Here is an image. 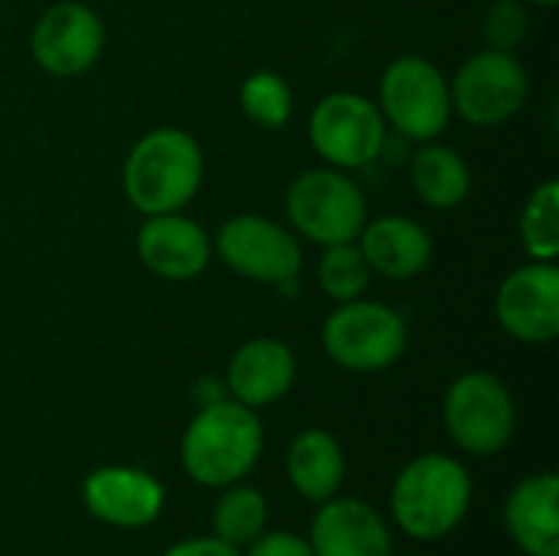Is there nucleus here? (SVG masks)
Returning <instances> with one entry per match:
<instances>
[{
  "label": "nucleus",
  "mask_w": 559,
  "mask_h": 556,
  "mask_svg": "<svg viewBox=\"0 0 559 556\" xmlns=\"http://www.w3.org/2000/svg\"><path fill=\"white\" fill-rule=\"evenodd\" d=\"M521 246L534 262H557L559 256V180L534 187L521 210Z\"/></svg>",
  "instance_id": "nucleus-23"
},
{
  "label": "nucleus",
  "mask_w": 559,
  "mask_h": 556,
  "mask_svg": "<svg viewBox=\"0 0 559 556\" xmlns=\"http://www.w3.org/2000/svg\"><path fill=\"white\" fill-rule=\"evenodd\" d=\"M449 439L468 456H498L518 429V406L508 383L491 370H465L442 397Z\"/></svg>",
  "instance_id": "nucleus-6"
},
{
  "label": "nucleus",
  "mask_w": 559,
  "mask_h": 556,
  "mask_svg": "<svg viewBox=\"0 0 559 556\" xmlns=\"http://www.w3.org/2000/svg\"><path fill=\"white\" fill-rule=\"evenodd\" d=\"M160 556H242V551L219 541V537H190V541L174 544L170 551H164Z\"/></svg>",
  "instance_id": "nucleus-27"
},
{
  "label": "nucleus",
  "mask_w": 559,
  "mask_h": 556,
  "mask_svg": "<svg viewBox=\"0 0 559 556\" xmlns=\"http://www.w3.org/2000/svg\"><path fill=\"white\" fill-rule=\"evenodd\" d=\"M239 108L262 131H282L295 111V92L285 75L272 69L249 72L239 82Z\"/></svg>",
  "instance_id": "nucleus-22"
},
{
  "label": "nucleus",
  "mask_w": 559,
  "mask_h": 556,
  "mask_svg": "<svg viewBox=\"0 0 559 556\" xmlns=\"http://www.w3.org/2000/svg\"><path fill=\"white\" fill-rule=\"evenodd\" d=\"M357 246L364 259L370 262L373 275H383L393 282L423 275L432 265V252H436L429 229L400 213L367 220L357 236Z\"/></svg>",
  "instance_id": "nucleus-17"
},
{
  "label": "nucleus",
  "mask_w": 559,
  "mask_h": 556,
  "mask_svg": "<svg viewBox=\"0 0 559 556\" xmlns=\"http://www.w3.org/2000/svg\"><path fill=\"white\" fill-rule=\"evenodd\" d=\"M527 7H544V10H550V7H557L559 0H524Z\"/></svg>",
  "instance_id": "nucleus-28"
},
{
  "label": "nucleus",
  "mask_w": 559,
  "mask_h": 556,
  "mask_svg": "<svg viewBox=\"0 0 559 556\" xmlns=\"http://www.w3.org/2000/svg\"><path fill=\"white\" fill-rule=\"evenodd\" d=\"M324 354L350 374H380L393 367L409 344L403 315L383 301L354 298L337 305L321 328Z\"/></svg>",
  "instance_id": "nucleus-5"
},
{
  "label": "nucleus",
  "mask_w": 559,
  "mask_h": 556,
  "mask_svg": "<svg viewBox=\"0 0 559 556\" xmlns=\"http://www.w3.org/2000/svg\"><path fill=\"white\" fill-rule=\"evenodd\" d=\"M285 472L292 488L311 501V505H324L331 498H337L344 475H347V459L341 442L324 433V429H305L292 439L288 452H285Z\"/></svg>",
  "instance_id": "nucleus-19"
},
{
  "label": "nucleus",
  "mask_w": 559,
  "mask_h": 556,
  "mask_svg": "<svg viewBox=\"0 0 559 556\" xmlns=\"http://www.w3.org/2000/svg\"><path fill=\"white\" fill-rule=\"evenodd\" d=\"M452 115L475 128H498L524 108L531 95V75L514 52L481 49L472 52L449 79Z\"/></svg>",
  "instance_id": "nucleus-10"
},
{
  "label": "nucleus",
  "mask_w": 559,
  "mask_h": 556,
  "mask_svg": "<svg viewBox=\"0 0 559 556\" xmlns=\"http://www.w3.org/2000/svg\"><path fill=\"white\" fill-rule=\"evenodd\" d=\"M390 128L373 98L360 92H331L308 115L314 154L337 170H360L386 151Z\"/></svg>",
  "instance_id": "nucleus-8"
},
{
  "label": "nucleus",
  "mask_w": 559,
  "mask_h": 556,
  "mask_svg": "<svg viewBox=\"0 0 559 556\" xmlns=\"http://www.w3.org/2000/svg\"><path fill=\"white\" fill-rule=\"evenodd\" d=\"M262 419L236 400L206 403L180 439V465L203 488L242 482L262 456Z\"/></svg>",
  "instance_id": "nucleus-2"
},
{
  "label": "nucleus",
  "mask_w": 559,
  "mask_h": 556,
  "mask_svg": "<svg viewBox=\"0 0 559 556\" xmlns=\"http://www.w3.org/2000/svg\"><path fill=\"white\" fill-rule=\"evenodd\" d=\"M380 111L386 128L409 141H436L452 121L449 79L426 56H396L380 79Z\"/></svg>",
  "instance_id": "nucleus-7"
},
{
  "label": "nucleus",
  "mask_w": 559,
  "mask_h": 556,
  "mask_svg": "<svg viewBox=\"0 0 559 556\" xmlns=\"http://www.w3.org/2000/svg\"><path fill=\"white\" fill-rule=\"evenodd\" d=\"M134 252L151 275L164 282H190L206 272L213 259V239L183 213H157L141 220Z\"/></svg>",
  "instance_id": "nucleus-13"
},
{
  "label": "nucleus",
  "mask_w": 559,
  "mask_h": 556,
  "mask_svg": "<svg viewBox=\"0 0 559 556\" xmlns=\"http://www.w3.org/2000/svg\"><path fill=\"white\" fill-rule=\"evenodd\" d=\"M213 252L239 279L275 285V288L298 282L301 265H305L298 236L285 229L282 223L259 216V213L229 216L213 236Z\"/></svg>",
  "instance_id": "nucleus-9"
},
{
  "label": "nucleus",
  "mask_w": 559,
  "mask_h": 556,
  "mask_svg": "<svg viewBox=\"0 0 559 556\" xmlns=\"http://www.w3.org/2000/svg\"><path fill=\"white\" fill-rule=\"evenodd\" d=\"M246 556H314V551L308 537H298L292 531H265L246 547Z\"/></svg>",
  "instance_id": "nucleus-26"
},
{
  "label": "nucleus",
  "mask_w": 559,
  "mask_h": 556,
  "mask_svg": "<svg viewBox=\"0 0 559 556\" xmlns=\"http://www.w3.org/2000/svg\"><path fill=\"white\" fill-rule=\"evenodd\" d=\"M370 282H373V269L364 259L357 239L324 246V252L318 259V285L331 301L344 305V301L364 298Z\"/></svg>",
  "instance_id": "nucleus-24"
},
{
  "label": "nucleus",
  "mask_w": 559,
  "mask_h": 556,
  "mask_svg": "<svg viewBox=\"0 0 559 556\" xmlns=\"http://www.w3.org/2000/svg\"><path fill=\"white\" fill-rule=\"evenodd\" d=\"M105 49L102 16L79 0L46 7L29 29V56L52 79H75L88 72Z\"/></svg>",
  "instance_id": "nucleus-11"
},
{
  "label": "nucleus",
  "mask_w": 559,
  "mask_h": 556,
  "mask_svg": "<svg viewBox=\"0 0 559 556\" xmlns=\"http://www.w3.org/2000/svg\"><path fill=\"white\" fill-rule=\"evenodd\" d=\"M504 524L527 556H559V478L531 475L514 485L504 505Z\"/></svg>",
  "instance_id": "nucleus-18"
},
{
  "label": "nucleus",
  "mask_w": 559,
  "mask_h": 556,
  "mask_svg": "<svg viewBox=\"0 0 559 556\" xmlns=\"http://www.w3.org/2000/svg\"><path fill=\"white\" fill-rule=\"evenodd\" d=\"M495 318L501 331L521 344H550L559 334L557 265L531 259L508 272L495 292Z\"/></svg>",
  "instance_id": "nucleus-12"
},
{
  "label": "nucleus",
  "mask_w": 559,
  "mask_h": 556,
  "mask_svg": "<svg viewBox=\"0 0 559 556\" xmlns=\"http://www.w3.org/2000/svg\"><path fill=\"white\" fill-rule=\"evenodd\" d=\"M269 531V501L259 488H249L242 482L226 485L213 508V537L246 551L255 537Z\"/></svg>",
  "instance_id": "nucleus-21"
},
{
  "label": "nucleus",
  "mask_w": 559,
  "mask_h": 556,
  "mask_svg": "<svg viewBox=\"0 0 559 556\" xmlns=\"http://www.w3.org/2000/svg\"><path fill=\"white\" fill-rule=\"evenodd\" d=\"M481 29L488 39V49H501V52H514L531 29V13L524 0H495L485 16H481Z\"/></svg>",
  "instance_id": "nucleus-25"
},
{
  "label": "nucleus",
  "mask_w": 559,
  "mask_h": 556,
  "mask_svg": "<svg viewBox=\"0 0 559 556\" xmlns=\"http://www.w3.org/2000/svg\"><path fill=\"white\" fill-rule=\"evenodd\" d=\"M203 147L200 141L174 125L151 128L141 134L121 170V187L128 203L141 216H157V213H180L203 184Z\"/></svg>",
  "instance_id": "nucleus-1"
},
{
  "label": "nucleus",
  "mask_w": 559,
  "mask_h": 556,
  "mask_svg": "<svg viewBox=\"0 0 559 556\" xmlns=\"http://www.w3.org/2000/svg\"><path fill=\"white\" fill-rule=\"evenodd\" d=\"M472 508V475L445 452H426L403 465L390 492L393 521L413 541L449 537Z\"/></svg>",
  "instance_id": "nucleus-3"
},
{
  "label": "nucleus",
  "mask_w": 559,
  "mask_h": 556,
  "mask_svg": "<svg viewBox=\"0 0 559 556\" xmlns=\"http://www.w3.org/2000/svg\"><path fill=\"white\" fill-rule=\"evenodd\" d=\"M298 377L292 347L278 338H252L236 347L226 367L229 397L249 410H262L288 397Z\"/></svg>",
  "instance_id": "nucleus-16"
},
{
  "label": "nucleus",
  "mask_w": 559,
  "mask_h": 556,
  "mask_svg": "<svg viewBox=\"0 0 559 556\" xmlns=\"http://www.w3.org/2000/svg\"><path fill=\"white\" fill-rule=\"evenodd\" d=\"M409 180L416 197L432 210H455L472 193V170L465 157L439 141H423L409 161Z\"/></svg>",
  "instance_id": "nucleus-20"
},
{
  "label": "nucleus",
  "mask_w": 559,
  "mask_h": 556,
  "mask_svg": "<svg viewBox=\"0 0 559 556\" xmlns=\"http://www.w3.org/2000/svg\"><path fill=\"white\" fill-rule=\"evenodd\" d=\"M164 485L128 465H105L95 469L82 485V501L92 518H98L108 528L138 531L160 518L164 511Z\"/></svg>",
  "instance_id": "nucleus-14"
},
{
  "label": "nucleus",
  "mask_w": 559,
  "mask_h": 556,
  "mask_svg": "<svg viewBox=\"0 0 559 556\" xmlns=\"http://www.w3.org/2000/svg\"><path fill=\"white\" fill-rule=\"evenodd\" d=\"M285 216L295 236L321 249L354 242L370 220L364 190L337 167H311L298 174L285 190Z\"/></svg>",
  "instance_id": "nucleus-4"
},
{
  "label": "nucleus",
  "mask_w": 559,
  "mask_h": 556,
  "mask_svg": "<svg viewBox=\"0 0 559 556\" xmlns=\"http://www.w3.org/2000/svg\"><path fill=\"white\" fill-rule=\"evenodd\" d=\"M314 556H393V534L383 514L357 498H331L311 521Z\"/></svg>",
  "instance_id": "nucleus-15"
}]
</instances>
